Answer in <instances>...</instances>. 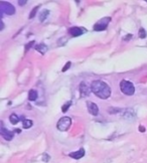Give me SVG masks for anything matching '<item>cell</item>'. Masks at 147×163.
<instances>
[{"label":"cell","mask_w":147,"mask_h":163,"mask_svg":"<svg viewBox=\"0 0 147 163\" xmlns=\"http://www.w3.org/2000/svg\"><path fill=\"white\" fill-rule=\"evenodd\" d=\"M91 90L95 95L101 99H108L111 96L110 87L103 81H94L91 85Z\"/></svg>","instance_id":"obj_1"},{"label":"cell","mask_w":147,"mask_h":163,"mask_svg":"<svg viewBox=\"0 0 147 163\" xmlns=\"http://www.w3.org/2000/svg\"><path fill=\"white\" fill-rule=\"evenodd\" d=\"M120 89L123 92V94L127 96H132L135 93V88H134L133 84L129 81H122L120 83Z\"/></svg>","instance_id":"obj_2"},{"label":"cell","mask_w":147,"mask_h":163,"mask_svg":"<svg viewBox=\"0 0 147 163\" xmlns=\"http://www.w3.org/2000/svg\"><path fill=\"white\" fill-rule=\"evenodd\" d=\"M71 124H72V120L71 118L69 117H63L59 119V121L58 122V129L59 131H67L69 128L71 127Z\"/></svg>","instance_id":"obj_3"},{"label":"cell","mask_w":147,"mask_h":163,"mask_svg":"<svg viewBox=\"0 0 147 163\" xmlns=\"http://www.w3.org/2000/svg\"><path fill=\"white\" fill-rule=\"evenodd\" d=\"M111 21V18L110 17H105V18H102L98 21V22L94 25V30L96 31H102V30H105L107 28L108 24Z\"/></svg>","instance_id":"obj_4"},{"label":"cell","mask_w":147,"mask_h":163,"mask_svg":"<svg viewBox=\"0 0 147 163\" xmlns=\"http://www.w3.org/2000/svg\"><path fill=\"white\" fill-rule=\"evenodd\" d=\"M0 9H1V13H6L8 15L14 14V12H15L14 6L12 5V4L7 3V2H1V5H0Z\"/></svg>","instance_id":"obj_5"},{"label":"cell","mask_w":147,"mask_h":163,"mask_svg":"<svg viewBox=\"0 0 147 163\" xmlns=\"http://www.w3.org/2000/svg\"><path fill=\"white\" fill-rule=\"evenodd\" d=\"M0 134H1V136L3 137L4 139L7 140V141H10L13 139V136H14V133L11 132L9 130L5 129L4 127L1 128V130H0Z\"/></svg>","instance_id":"obj_6"},{"label":"cell","mask_w":147,"mask_h":163,"mask_svg":"<svg viewBox=\"0 0 147 163\" xmlns=\"http://www.w3.org/2000/svg\"><path fill=\"white\" fill-rule=\"evenodd\" d=\"M70 34L74 37H77V36H80L82 35L83 33L86 32V29H84L83 27H78V26H75V27H72L70 30H69Z\"/></svg>","instance_id":"obj_7"},{"label":"cell","mask_w":147,"mask_h":163,"mask_svg":"<svg viewBox=\"0 0 147 163\" xmlns=\"http://www.w3.org/2000/svg\"><path fill=\"white\" fill-rule=\"evenodd\" d=\"M87 107H88V111L91 115L93 116H97L99 114V108L98 106L92 102H87Z\"/></svg>","instance_id":"obj_8"},{"label":"cell","mask_w":147,"mask_h":163,"mask_svg":"<svg viewBox=\"0 0 147 163\" xmlns=\"http://www.w3.org/2000/svg\"><path fill=\"white\" fill-rule=\"evenodd\" d=\"M90 91H92L89 87H88V85L86 84V83H81L80 85V93H81V96L82 97H87L90 95Z\"/></svg>","instance_id":"obj_9"},{"label":"cell","mask_w":147,"mask_h":163,"mask_svg":"<svg viewBox=\"0 0 147 163\" xmlns=\"http://www.w3.org/2000/svg\"><path fill=\"white\" fill-rule=\"evenodd\" d=\"M69 156L74 158V159H81L85 156V150L83 148H81L80 150H78L76 152H72L69 154Z\"/></svg>","instance_id":"obj_10"},{"label":"cell","mask_w":147,"mask_h":163,"mask_svg":"<svg viewBox=\"0 0 147 163\" xmlns=\"http://www.w3.org/2000/svg\"><path fill=\"white\" fill-rule=\"evenodd\" d=\"M36 49L37 51H40L41 54H45L47 51V46L45 44H40L36 45Z\"/></svg>","instance_id":"obj_11"},{"label":"cell","mask_w":147,"mask_h":163,"mask_svg":"<svg viewBox=\"0 0 147 163\" xmlns=\"http://www.w3.org/2000/svg\"><path fill=\"white\" fill-rule=\"evenodd\" d=\"M134 116H135V114H134L133 110H131V109L124 110V114H123V117H124V118H126V119H131V118H134Z\"/></svg>","instance_id":"obj_12"},{"label":"cell","mask_w":147,"mask_h":163,"mask_svg":"<svg viewBox=\"0 0 147 163\" xmlns=\"http://www.w3.org/2000/svg\"><path fill=\"white\" fill-rule=\"evenodd\" d=\"M38 95H37V92L36 90H30L29 94H28V100L29 101H36L37 99Z\"/></svg>","instance_id":"obj_13"},{"label":"cell","mask_w":147,"mask_h":163,"mask_svg":"<svg viewBox=\"0 0 147 163\" xmlns=\"http://www.w3.org/2000/svg\"><path fill=\"white\" fill-rule=\"evenodd\" d=\"M49 14H50V11H49V10H46V9L42 10V11L40 12V20L41 21V22L46 19V17L49 16Z\"/></svg>","instance_id":"obj_14"},{"label":"cell","mask_w":147,"mask_h":163,"mask_svg":"<svg viewBox=\"0 0 147 163\" xmlns=\"http://www.w3.org/2000/svg\"><path fill=\"white\" fill-rule=\"evenodd\" d=\"M32 121L31 120H27V119H23L22 121V125H23V128L24 129H28V128H30L32 126Z\"/></svg>","instance_id":"obj_15"},{"label":"cell","mask_w":147,"mask_h":163,"mask_svg":"<svg viewBox=\"0 0 147 163\" xmlns=\"http://www.w3.org/2000/svg\"><path fill=\"white\" fill-rule=\"evenodd\" d=\"M9 121L11 122V124H17L19 122V117L16 114H11L9 117Z\"/></svg>","instance_id":"obj_16"},{"label":"cell","mask_w":147,"mask_h":163,"mask_svg":"<svg viewBox=\"0 0 147 163\" xmlns=\"http://www.w3.org/2000/svg\"><path fill=\"white\" fill-rule=\"evenodd\" d=\"M71 105H72V101H69V102H67L66 104H64V105L62 107V112L66 113L67 111L69 110V108H70V107H71Z\"/></svg>","instance_id":"obj_17"},{"label":"cell","mask_w":147,"mask_h":163,"mask_svg":"<svg viewBox=\"0 0 147 163\" xmlns=\"http://www.w3.org/2000/svg\"><path fill=\"white\" fill-rule=\"evenodd\" d=\"M147 36V33H146V31H145V29L143 28V27H141L140 29H139V37L140 38H145Z\"/></svg>","instance_id":"obj_18"},{"label":"cell","mask_w":147,"mask_h":163,"mask_svg":"<svg viewBox=\"0 0 147 163\" xmlns=\"http://www.w3.org/2000/svg\"><path fill=\"white\" fill-rule=\"evenodd\" d=\"M40 8V6H36V7H34L33 9L31 10V12H30V14H29V19H31L33 18L34 16H36V10Z\"/></svg>","instance_id":"obj_19"},{"label":"cell","mask_w":147,"mask_h":163,"mask_svg":"<svg viewBox=\"0 0 147 163\" xmlns=\"http://www.w3.org/2000/svg\"><path fill=\"white\" fill-rule=\"evenodd\" d=\"M71 65H72V63L71 62H68L67 63H66V66H64V68H63V72H66V71H68L69 68H70V67H71Z\"/></svg>","instance_id":"obj_20"},{"label":"cell","mask_w":147,"mask_h":163,"mask_svg":"<svg viewBox=\"0 0 147 163\" xmlns=\"http://www.w3.org/2000/svg\"><path fill=\"white\" fill-rule=\"evenodd\" d=\"M33 44H34V41H30L29 44L26 45V48H25V50H28V49H29V48H31V46L33 45Z\"/></svg>","instance_id":"obj_21"},{"label":"cell","mask_w":147,"mask_h":163,"mask_svg":"<svg viewBox=\"0 0 147 163\" xmlns=\"http://www.w3.org/2000/svg\"><path fill=\"white\" fill-rule=\"evenodd\" d=\"M132 37V34H127L126 37H124V40H130V38Z\"/></svg>","instance_id":"obj_22"},{"label":"cell","mask_w":147,"mask_h":163,"mask_svg":"<svg viewBox=\"0 0 147 163\" xmlns=\"http://www.w3.org/2000/svg\"><path fill=\"white\" fill-rule=\"evenodd\" d=\"M18 3H19V5H21V6H22V5H24L25 3H26V1H25V0H24V1H21V0H19V1H18Z\"/></svg>","instance_id":"obj_23"},{"label":"cell","mask_w":147,"mask_h":163,"mask_svg":"<svg viewBox=\"0 0 147 163\" xmlns=\"http://www.w3.org/2000/svg\"><path fill=\"white\" fill-rule=\"evenodd\" d=\"M139 130H140V132H145V128L143 126H140L139 127Z\"/></svg>","instance_id":"obj_24"},{"label":"cell","mask_w":147,"mask_h":163,"mask_svg":"<svg viewBox=\"0 0 147 163\" xmlns=\"http://www.w3.org/2000/svg\"><path fill=\"white\" fill-rule=\"evenodd\" d=\"M14 132H17V133H20V130H19V129H17V130H15Z\"/></svg>","instance_id":"obj_25"}]
</instances>
